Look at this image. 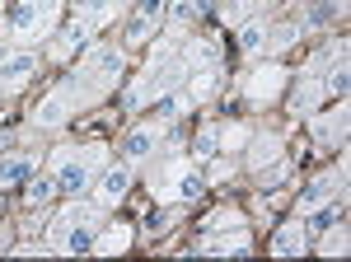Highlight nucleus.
I'll return each mask as SVG.
<instances>
[{
    "label": "nucleus",
    "instance_id": "nucleus-1",
    "mask_svg": "<svg viewBox=\"0 0 351 262\" xmlns=\"http://www.w3.org/2000/svg\"><path fill=\"white\" fill-rule=\"evenodd\" d=\"M104 169V145H89L80 155H66L56 164V192H71V197H80L84 187L94 183V174Z\"/></svg>",
    "mask_w": 351,
    "mask_h": 262
},
{
    "label": "nucleus",
    "instance_id": "nucleus-2",
    "mask_svg": "<svg viewBox=\"0 0 351 262\" xmlns=\"http://www.w3.org/2000/svg\"><path fill=\"white\" fill-rule=\"evenodd\" d=\"M89 99V89L84 84H75V80H66L61 89H52L43 104H38V112H33V122L38 127H61V122H71V112Z\"/></svg>",
    "mask_w": 351,
    "mask_h": 262
},
{
    "label": "nucleus",
    "instance_id": "nucleus-3",
    "mask_svg": "<svg viewBox=\"0 0 351 262\" xmlns=\"http://www.w3.org/2000/svg\"><path fill=\"white\" fill-rule=\"evenodd\" d=\"M122 66H127V56H122V47H112V43H104V47H94V52L84 56V75H89V94H104V89H112L117 80H122Z\"/></svg>",
    "mask_w": 351,
    "mask_h": 262
},
{
    "label": "nucleus",
    "instance_id": "nucleus-4",
    "mask_svg": "<svg viewBox=\"0 0 351 262\" xmlns=\"http://www.w3.org/2000/svg\"><path fill=\"white\" fill-rule=\"evenodd\" d=\"M56 10H61V0H19L14 14H10V28H14L19 38H47Z\"/></svg>",
    "mask_w": 351,
    "mask_h": 262
},
{
    "label": "nucleus",
    "instance_id": "nucleus-5",
    "mask_svg": "<svg viewBox=\"0 0 351 262\" xmlns=\"http://www.w3.org/2000/svg\"><path fill=\"white\" fill-rule=\"evenodd\" d=\"M94 202L99 206H112V202H122L127 197V187H132V169L127 164H104L99 174H94Z\"/></svg>",
    "mask_w": 351,
    "mask_h": 262
},
{
    "label": "nucleus",
    "instance_id": "nucleus-6",
    "mask_svg": "<svg viewBox=\"0 0 351 262\" xmlns=\"http://www.w3.org/2000/svg\"><path fill=\"white\" fill-rule=\"evenodd\" d=\"M337 192H342V169H328V174H319L314 183L300 192V215H314V211H324L337 202Z\"/></svg>",
    "mask_w": 351,
    "mask_h": 262
},
{
    "label": "nucleus",
    "instance_id": "nucleus-7",
    "mask_svg": "<svg viewBox=\"0 0 351 262\" xmlns=\"http://www.w3.org/2000/svg\"><path fill=\"white\" fill-rule=\"evenodd\" d=\"M38 71V56L33 52H5V61H0V94H14V89H24L28 75Z\"/></svg>",
    "mask_w": 351,
    "mask_h": 262
},
{
    "label": "nucleus",
    "instance_id": "nucleus-8",
    "mask_svg": "<svg viewBox=\"0 0 351 262\" xmlns=\"http://www.w3.org/2000/svg\"><path fill=\"white\" fill-rule=\"evenodd\" d=\"M169 14V0H141L136 5V14H132V24H127V43H145L155 28H160V19Z\"/></svg>",
    "mask_w": 351,
    "mask_h": 262
},
{
    "label": "nucleus",
    "instance_id": "nucleus-9",
    "mask_svg": "<svg viewBox=\"0 0 351 262\" xmlns=\"http://www.w3.org/2000/svg\"><path fill=\"white\" fill-rule=\"evenodd\" d=\"M281 80H286V71H281V66H258V71H248V75H243V94H248L253 104H258V99L267 104V99H276Z\"/></svg>",
    "mask_w": 351,
    "mask_h": 262
},
{
    "label": "nucleus",
    "instance_id": "nucleus-10",
    "mask_svg": "<svg viewBox=\"0 0 351 262\" xmlns=\"http://www.w3.org/2000/svg\"><path fill=\"white\" fill-rule=\"evenodd\" d=\"M202 192H206V178L197 169H173L169 174V187H164V197H173V202H197Z\"/></svg>",
    "mask_w": 351,
    "mask_h": 262
},
{
    "label": "nucleus",
    "instance_id": "nucleus-11",
    "mask_svg": "<svg viewBox=\"0 0 351 262\" xmlns=\"http://www.w3.org/2000/svg\"><path fill=\"white\" fill-rule=\"evenodd\" d=\"M75 225H99V202H71V206L56 215L52 239L61 235V230H75Z\"/></svg>",
    "mask_w": 351,
    "mask_h": 262
},
{
    "label": "nucleus",
    "instance_id": "nucleus-12",
    "mask_svg": "<svg viewBox=\"0 0 351 262\" xmlns=\"http://www.w3.org/2000/svg\"><path fill=\"white\" fill-rule=\"evenodd\" d=\"M127 243H132V230H127V225H108L104 235H94V248H89V253L108 258V253H122Z\"/></svg>",
    "mask_w": 351,
    "mask_h": 262
},
{
    "label": "nucleus",
    "instance_id": "nucleus-13",
    "mask_svg": "<svg viewBox=\"0 0 351 262\" xmlns=\"http://www.w3.org/2000/svg\"><path fill=\"white\" fill-rule=\"evenodd\" d=\"M117 14V0H80V24L84 28H104Z\"/></svg>",
    "mask_w": 351,
    "mask_h": 262
},
{
    "label": "nucleus",
    "instance_id": "nucleus-14",
    "mask_svg": "<svg viewBox=\"0 0 351 262\" xmlns=\"http://www.w3.org/2000/svg\"><path fill=\"white\" fill-rule=\"evenodd\" d=\"M24 178H33V159L28 155L0 159V187H14V183H24Z\"/></svg>",
    "mask_w": 351,
    "mask_h": 262
},
{
    "label": "nucleus",
    "instance_id": "nucleus-15",
    "mask_svg": "<svg viewBox=\"0 0 351 262\" xmlns=\"http://www.w3.org/2000/svg\"><path fill=\"white\" fill-rule=\"evenodd\" d=\"M324 94H332V99H342L347 94V52L337 47V56L328 61V80H324Z\"/></svg>",
    "mask_w": 351,
    "mask_h": 262
},
{
    "label": "nucleus",
    "instance_id": "nucleus-16",
    "mask_svg": "<svg viewBox=\"0 0 351 262\" xmlns=\"http://www.w3.org/2000/svg\"><path fill=\"white\" fill-rule=\"evenodd\" d=\"M155 145H160V136H155L150 127H141V131L127 136V145H122V150H127L132 159H150V155H155Z\"/></svg>",
    "mask_w": 351,
    "mask_h": 262
},
{
    "label": "nucleus",
    "instance_id": "nucleus-17",
    "mask_svg": "<svg viewBox=\"0 0 351 262\" xmlns=\"http://www.w3.org/2000/svg\"><path fill=\"white\" fill-rule=\"evenodd\" d=\"M304 248H309V243H304V225H286L281 235L271 239V253H281V258H286V253H304Z\"/></svg>",
    "mask_w": 351,
    "mask_h": 262
},
{
    "label": "nucleus",
    "instance_id": "nucleus-18",
    "mask_svg": "<svg viewBox=\"0 0 351 262\" xmlns=\"http://www.w3.org/2000/svg\"><path fill=\"white\" fill-rule=\"evenodd\" d=\"M197 253H248V239L234 230L230 239H206V243H197Z\"/></svg>",
    "mask_w": 351,
    "mask_h": 262
},
{
    "label": "nucleus",
    "instance_id": "nucleus-19",
    "mask_svg": "<svg viewBox=\"0 0 351 262\" xmlns=\"http://www.w3.org/2000/svg\"><path fill=\"white\" fill-rule=\"evenodd\" d=\"M314 131H319V141H342V131H347V112L337 108V112L319 117V122H314Z\"/></svg>",
    "mask_w": 351,
    "mask_h": 262
},
{
    "label": "nucleus",
    "instance_id": "nucleus-20",
    "mask_svg": "<svg viewBox=\"0 0 351 262\" xmlns=\"http://www.w3.org/2000/svg\"><path fill=\"white\" fill-rule=\"evenodd\" d=\"M239 47H243L248 56L267 52V28H263V24H243V33H239Z\"/></svg>",
    "mask_w": 351,
    "mask_h": 262
},
{
    "label": "nucleus",
    "instance_id": "nucleus-21",
    "mask_svg": "<svg viewBox=\"0 0 351 262\" xmlns=\"http://www.w3.org/2000/svg\"><path fill=\"white\" fill-rule=\"evenodd\" d=\"M206 230H211V235H234V230H243V215L239 211H216V215L206 220Z\"/></svg>",
    "mask_w": 351,
    "mask_h": 262
},
{
    "label": "nucleus",
    "instance_id": "nucleus-22",
    "mask_svg": "<svg viewBox=\"0 0 351 262\" xmlns=\"http://www.w3.org/2000/svg\"><path fill=\"white\" fill-rule=\"evenodd\" d=\"M319 89H324V84H319V75H314V71H309V75H300V94H295V108H300V112H309V108H314Z\"/></svg>",
    "mask_w": 351,
    "mask_h": 262
},
{
    "label": "nucleus",
    "instance_id": "nucleus-23",
    "mask_svg": "<svg viewBox=\"0 0 351 262\" xmlns=\"http://www.w3.org/2000/svg\"><path fill=\"white\" fill-rule=\"evenodd\" d=\"M52 192H56V178H38V183L24 192V202L28 206H43V202H52Z\"/></svg>",
    "mask_w": 351,
    "mask_h": 262
},
{
    "label": "nucleus",
    "instance_id": "nucleus-24",
    "mask_svg": "<svg viewBox=\"0 0 351 262\" xmlns=\"http://www.w3.org/2000/svg\"><path fill=\"white\" fill-rule=\"evenodd\" d=\"M216 145H220V127H206L202 136H197V155H202V159L216 155Z\"/></svg>",
    "mask_w": 351,
    "mask_h": 262
},
{
    "label": "nucleus",
    "instance_id": "nucleus-25",
    "mask_svg": "<svg viewBox=\"0 0 351 262\" xmlns=\"http://www.w3.org/2000/svg\"><path fill=\"white\" fill-rule=\"evenodd\" d=\"M319 253H328V258H332V253H347V235H342V230H337V235H328Z\"/></svg>",
    "mask_w": 351,
    "mask_h": 262
},
{
    "label": "nucleus",
    "instance_id": "nucleus-26",
    "mask_svg": "<svg viewBox=\"0 0 351 262\" xmlns=\"http://www.w3.org/2000/svg\"><path fill=\"white\" fill-rule=\"evenodd\" d=\"M271 155H276V141L267 136V141H258V150H253V164L263 169V159H271Z\"/></svg>",
    "mask_w": 351,
    "mask_h": 262
},
{
    "label": "nucleus",
    "instance_id": "nucleus-27",
    "mask_svg": "<svg viewBox=\"0 0 351 262\" xmlns=\"http://www.w3.org/2000/svg\"><path fill=\"white\" fill-rule=\"evenodd\" d=\"M5 52H10V47H0V61H5Z\"/></svg>",
    "mask_w": 351,
    "mask_h": 262
}]
</instances>
